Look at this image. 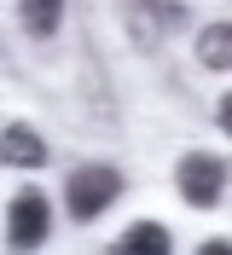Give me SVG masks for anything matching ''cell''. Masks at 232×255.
Returning a JSON list of instances; mask_svg holds the SVG:
<instances>
[{
  "label": "cell",
  "instance_id": "1",
  "mask_svg": "<svg viewBox=\"0 0 232 255\" xmlns=\"http://www.w3.org/2000/svg\"><path fill=\"white\" fill-rule=\"evenodd\" d=\"M116 191H122V174H116V168H105V162L76 168V174H70V215H76V221H93L99 209H110Z\"/></svg>",
  "mask_w": 232,
  "mask_h": 255
},
{
  "label": "cell",
  "instance_id": "5",
  "mask_svg": "<svg viewBox=\"0 0 232 255\" xmlns=\"http://www.w3.org/2000/svg\"><path fill=\"white\" fill-rule=\"evenodd\" d=\"M198 58L209 64V70H227L232 64V23H209V29L198 35Z\"/></svg>",
  "mask_w": 232,
  "mask_h": 255
},
{
  "label": "cell",
  "instance_id": "4",
  "mask_svg": "<svg viewBox=\"0 0 232 255\" xmlns=\"http://www.w3.org/2000/svg\"><path fill=\"white\" fill-rule=\"evenodd\" d=\"M0 162H12V168H41L46 162V145L35 128L12 122V128H0Z\"/></svg>",
  "mask_w": 232,
  "mask_h": 255
},
{
  "label": "cell",
  "instance_id": "7",
  "mask_svg": "<svg viewBox=\"0 0 232 255\" xmlns=\"http://www.w3.org/2000/svg\"><path fill=\"white\" fill-rule=\"evenodd\" d=\"M122 250L128 255H169V232L151 226V221H145V226H128V232H122Z\"/></svg>",
  "mask_w": 232,
  "mask_h": 255
},
{
  "label": "cell",
  "instance_id": "2",
  "mask_svg": "<svg viewBox=\"0 0 232 255\" xmlns=\"http://www.w3.org/2000/svg\"><path fill=\"white\" fill-rule=\"evenodd\" d=\"M221 186H227V162H221L215 151H192V157L180 162V191H186V203L209 209V203L221 197Z\"/></svg>",
  "mask_w": 232,
  "mask_h": 255
},
{
  "label": "cell",
  "instance_id": "6",
  "mask_svg": "<svg viewBox=\"0 0 232 255\" xmlns=\"http://www.w3.org/2000/svg\"><path fill=\"white\" fill-rule=\"evenodd\" d=\"M17 17H23L29 35H52L64 17V0H17Z\"/></svg>",
  "mask_w": 232,
  "mask_h": 255
},
{
  "label": "cell",
  "instance_id": "3",
  "mask_svg": "<svg viewBox=\"0 0 232 255\" xmlns=\"http://www.w3.org/2000/svg\"><path fill=\"white\" fill-rule=\"evenodd\" d=\"M46 226H52L46 197H41V191H17V197H12V221H6L12 250H35V244H46Z\"/></svg>",
  "mask_w": 232,
  "mask_h": 255
}]
</instances>
